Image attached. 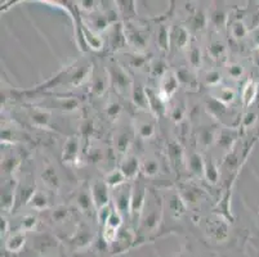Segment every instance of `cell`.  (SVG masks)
I'll use <instances>...</instances> for the list:
<instances>
[{
  "label": "cell",
  "instance_id": "e0dca14e",
  "mask_svg": "<svg viewBox=\"0 0 259 257\" xmlns=\"http://www.w3.org/2000/svg\"><path fill=\"white\" fill-rule=\"evenodd\" d=\"M43 179L45 180V183L50 187H54L57 184V178H56V173L53 169H46L45 173L43 174Z\"/></svg>",
  "mask_w": 259,
  "mask_h": 257
},
{
  "label": "cell",
  "instance_id": "44dd1931",
  "mask_svg": "<svg viewBox=\"0 0 259 257\" xmlns=\"http://www.w3.org/2000/svg\"><path fill=\"white\" fill-rule=\"evenodd\" d=\"M206 84L213 85V86H216V85L219 84L220 81V74L219 72H216V71H212L209 74L206 75Z\"/></svg>",
  "mask_w": 259,
  "mask_h": 257
},
{
  "label": "cell",
  "instance_id": "ac0fdd59",
  "mask_svg": "<svg viewBox=\"0 0 259 257\" xmlns=\"http://www.w3.org/2000/svg\"><path fill=\"white\" fill-rule=\"evenodd\" d=\"M210 53H212L213 58H219V57L224 53V45L219 41L213 42V44L210 45Z\"/></svg>",
  "mask_w": 259,
  "mask_h": 257
},
{
  "label": "cell",
  "instance_id": "ba28073f",
  "mask_svg": "<svg viewBox=\"0 0 259 257\" xmlns=\"http://www.w3.org/2000/svg\"><path fill=\"white\" fill-rule=\"evenodd\" d=\"M125 178L124 174L121 173V170H114V171H111V173H108V175L106 176V180H105V183L107 184V185H110V187H120L121 184L124 183L125 181Z\"/></svg>",
  "mask_w": 259,
  "mask_h": 257
},
{
  "label": "cell",
  "instance_id": "2e32d148",
  "mask_svg": "<svg viewBox=\"0 0 259 257\" xmlns=\"http://www.w3.org/2000/svg\"><path fill=\"white\" fill-rule=\"evenodd\" d=\"M205 175L206 178L209 179L210 183H216V179H218V170H216V166L213 163H210V165H205Z\"/></svg>",
  "mask_w": 259,
  "mask_h": 257
},
{
  "label": "cell",
  "instance_id": "3957f363",
  "mask_svg": "<svg viewBox=\"0 0 259 257\" xmlns=\"http://www.w3.org/2000/svg\"><path fill=\"white\" fill-rule=\"evenodd\" d=\"M93 203L98 210L105 206H108V193H107V184L105 181H97L92 188Z\"/></svg>",
  "mask_w": 259,
  "mask_h": 257
},
{
  "label": "cell",
  "instance_id": "cb8c5ba5",
  "mask_svg": "<svg viewBox=\"0 0 259 257\" xmlns=\"http://www.w3.org/2000/svg\"><path fill=\"white\" fill-rule=\"evenodd\" d=\"M230 74L231 76H234V78H237L238 75L241 74V68L238 67V66H232L230 68Z\"/></svg>",
  "mask_w": 259,
  "mask_h": 257
},
{
  "label": "cell",
  "instance_id": "603a6c76",
  "mask_svg": "<svg viewBox=\"0 0 259 257\" xmlns=\"http://www.w3.org/2000/svg\"><path fill=\"white\" fill-rule=\"evenodd\" d=\"M121 111V107L117 103H111L110 106L107 107V115L110 117H116L119 116V113Z\"/></svg>",
  "mask_w": 259,
  "mask_h": 257
},
{
  "label": "cell",
  "instance_id": "9a60e30c",
  "mask_svg": "<svg viewBox=\"0 0 259 257\" xmlns=\"http://www.w3.org/2000/svg\"><path fill=\"white\" fill-rule=\"evenodd\" d=\"M234 97L235 94L232 90H230L228 88H223L219 90V94L216 95V99L223 103H230L234 100Z\"/></svg>",
  "mask_w": 259,
  "mask_h": 257
},
{
  "label": "cell",
  "instance_id": "6da1fadb",
  "mask_svg": "<svg viewBox=\"0 0 259 257\" xmlns=\"http://www.w3.org/2000/svg\"><path fill=\"white\" fill-rule=\"evenodd\" d=\"M147 198V192L142 184H138L134 189L131 190V201H130V214L133 216H139L143 212Z\"/></svg>",
  "mask_w": 259,
  "mask_h": 257
},
{
  "label": "cell",
  "instance_id": "5b68a950",
  "mask_svg": "<svg viewBox=\"0 0 259 257\" xmlns=\"http://www.w3.org/2000/svg\"><path fill=\"white\" fill-rule=\"evenodd\" d=\"M79 151V140L78 138H70L66 141L64 147V161L65 162H74Z\"/></svg>",
  "mask_w": 259,
  "mask_h": 257
},
{
  "label": "cell",
  "instance_id": "7a4b0ae2",
  "mask_svg": "<svg viewBox=\"0 0 259 257\" xmlns=\"http://www.w3.org/2000/svg\"><path fill=\"white\" fill-rule=\"evenodd\" d=\"M178 89V78L173 72H167L161 79V89H160L159 97L164 100V103L167 102V99H169L174 93L177 92Z\"/></svg>",
  "mask_w": 259,
  "mask_h": 257
},
{
  "label": "cell",
  "instance_id": "7402d4cb",
  "mask_svg": "<svg viewBox=\"0 0 259 257\" xmlns=\"http://www.w3.org/2000/svg\"><path fill=\"white\" fill-rule=\"evenodd\" d=\"M188 41V32L186 31V28L181 27L178 30V36H177V42L179 48H183V46L187 44Z\"/></svg>",
  "mask_w": 259,
  "mask_h": 257
},
{
  "label": "cell",
  "instance_id": "7c38bea8",
  "mask_svg": "<svg viewBox=\"0 0 259 257\" xmlns=\"http://www.w3.org/2000/svg\"><path fill=\"white\" fill-rule=\"evenodd\" d=\"M30 203L34 208L36 210H43V208L46 207V204H48V201H46L45 196H43L42 193H34L32 194V197L30 198Z\"/></svg>",
  "mask_w": 259,
  "mask_h": 257
},
{
  "label": "cell",
  "instance_id": "d6986e66",
  "mask_svg": "<svg viewBox=\"0 0 259 257\" xmlns=\"http://www.w3.org/2000/svg\"><path fill=\"white\" fill-rule=\"evenodd\" d=\"M157 41L160 44L161 49H167L168 48V30L165 27L160 28L159 36H157Z\"/></svg>",
  "mask_w": 259,
  "mask_h": 257
},
{
  "label": "cell",
  "instance_id": "52a82bcc",
  "mask_svg": "<svg viewBox=\"0 0 259 257\" xmlns=\"http://www.w3.org/2000/svg\"><path fill=\"white\" fill-rule=\"evenodd\" d=\"M121 173L124 174L127 179H133L139 171V163L135 157H128L120 166Z\"/></svg>",
  "mask_w": 259,
  "mask_h": 257
},
{
  "label": "cell",
  "instance_id": "8992f818",
  "mask_svg": "<svg viewBox=\"0 0 259 257\" xmlns=\"http://www.w3.org/2000/svg\"><path fill=\"white\" fill-rule=\"evenodd\" d=\"M110 79L114 81V84L116 85L119 90H127L128 88H130L128 75L125 74L123 68H114L110 75Z\"/></svg>",
  "mask_w": 259,
  "mask_h": 257
},
{
  "label": "cell",
  "instance_id": "5bb4252c",
  "mask_svg": "<svg viewBox=\"0 0 259 257\" xmlns=\"http://www.w3.org/2000/svg\"><path fill=\"white\" fill-rule=\"evenodd\" d=\"M256 95V85L253 82H249L246 86H245L244 94H242V99H244L245 104H249V103L253 100V97Z\"/></svg>",
  "mask_w": 259,
  "mask_h": 257
},
{
  "label": "cell",
  "instance_id": "8fae6325",
  "mask_svg": "<svg viewBox=\"0 0 259 257\" xmlns=\"http://www.w3.org/2000/svg\"><path fill=\"white\" fill-rule=\"evenodd\" d=\"M137 131H138L139 137L143 139H149L155 134V127L151 122H143L137 127Z\"/></svg>",
  "mask_w": 259,
  "mask_h": 257
},
{
  "label": "cell",
  "instance_id": "30bf717a",
  "mask_svg": "<svg viewBox=\"0 0 259 257\" xmlns=\"http://www.w3.org/2000/svg\"><path fill=\"white\" fill-rule=\"evenodd\" d=\"M130 141L131 138L128 133H121V134L116 138V141H115L117 152L121 153V155H124L125 152L128 151L129 145H130Z\"/></svg>",
  "mask_w": 259,
  "mask_h": 257
},
{
  "label": "cell",
  "instance_id": "ffe728a7",
  "mask_svg": "<svg viewBox=\"0 0 259 257\" xmlns=\"http://www.w3.org/2000/svg\"><path fill=\"white\" fill-rule=\"evenodd\" d=\"M92 199H90V197H89L88 194L86 193H82L80 196H79L78 198V204L79 207L82 208V210H89V207H90V204H92Z\"/></svg>",
  "mask_w": 259,
  "mask_h": 257
},
{
  "label": "cell",
  "instance_id": "277c9868",
  "mask_svg": "<svg viewBox=\"0 0 259 257\" xmlns=\"http://www.w3.org/2000/svg\"><path fill=\"white\" fill-rule=\"evenodd\" d=\"M116 190V197H115V207L120 212H124L127 210H130V201H131V192H127L128 189H125V187H117Z\"/></svg>",
  "mask_w": 259,
  "mask_h": 257
},
{
  "label": "cell",
  "instance_id": "9c48e42d",
  "mask_svg": "<svg viewBox=\"0 0 259 257\" xmlns=\"http://www.w3.org/2000/svg\"><path fill=\"white\" fill-rule=\"evenodd\" d=\"M141 170L146 176L149 178H152V176L157 175L159 173V162H157L155 158H149L146 159L145 162L141 166Z\"/></svg>",
  "mask_w": 259,
  "mask_h": 257
},
{
  "label": "cell",
  "instance_id": "4fadbf2b",
  "mask_svg": "<svg viewBox=\"0 0 259 257\" xmlns=\"http://www.w3.org/2000/svg\"><path fill=\"white\" fill-rule=\"evenodd\" d=\"M190 166H191V170L196 174H202L205 173V165L202 163L201 157L199 155H194L190 159Z\"/></svg>",
  "mask_w": 259,
  "mask_h": 257
}]
</instances>
